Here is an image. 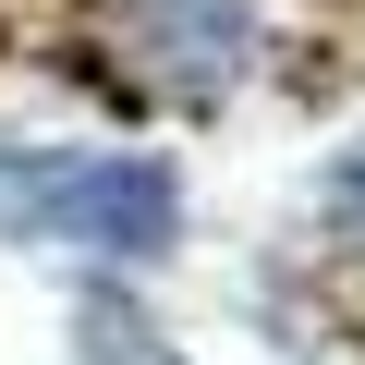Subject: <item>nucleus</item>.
I'll return each instance as SVG.
<instances>
[{
    "label": "nucleus",
    "mask_w": 365,
    "mask_h": 365,
    "mask_svg": "<svg viewBox=\"0 0 365 365\" xmlns=\"http://www.w3.org/2000/svg\"><path fill=\"white\" fill-rule=\"evenodd\" d=\"M134 49H146L182 98H207V86L244 61V0H134Z\"/></svg>",
    "instance_id": "obj_2"
},
{
    "label": "nucleus",
    "mask_w": 365,
    "mask_h": 365,
    "mask_svg": "<svg viewBox=\"0 0 365 365\" xmlns=\"http://www.w3.org/2000/svg\"><path fill=\"white\" fill-rule=\"evenodd\" d=\"M25 220L86 244V256H170L182 244V170L170 158H73V170H37L25 182Z\"/></svg>",
    "instance_id": "obj_1"
},
{
    "label": "nucleus",
    "mask_w": 365,
    "mask_h": 365,
    "mask_svg": "<svg viewBox=\"0 0 365 365\" xmlns=\"http://www.w3.org/2000/svg\"><path fill=\"white\" fill-rule=\"evenodd\" d=\"M329 207H341V232H353V244H365V146H353V158H341V170H329Z\"/></svg>",
    "instance_id": "obj_3"
}]
</instances>
